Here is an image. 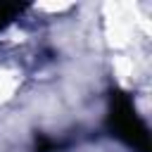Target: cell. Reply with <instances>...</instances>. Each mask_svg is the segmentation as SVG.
I'll list each match as a JSON object with an SVG mask.
<instances>
[{
	"label": "cell",
	"instance_id": "1",
	"mask_svg": "<svg viewBox=\"0 0 152 152\" xmlns=\"http://www.w3.org/2000/svg\"><path fill=\"white\" fill-rule=\"evenodd\" d=\"M109 124L112 131L126 140L131 147H138L140 152H147V133L145 126L140 124V119L135 116L131 102L126 97H116L112 100V112H109Z\"/></svg>",
	"mask_w": 152,
	"mask_h": 152
},
{
	"label": "cell",
	"instance_id": "2",
	"mask_svg": "<svg viewBox=\"0 0 152 152\" xmlns=\"http://www.w3.org/2000/svg\"><path fill=\"white\" fill-rule=\"evenodd\" d=\"M21 7L19 5H7V2H0V28H5L14 17H19Z\"/></svg>",
	"mask_w": 152,
	"mask_h": 152
}]
</instances>
